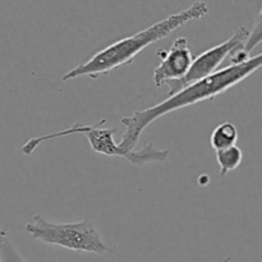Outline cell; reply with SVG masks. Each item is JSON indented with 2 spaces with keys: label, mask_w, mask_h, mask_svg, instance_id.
<instances>
[{
  "label": "cell",
  "mask_w": 262,
  "mask_h": 262,
  "mask_svg": "<svg viewBox=\"0 0 262 262\" xmlns=\"http://www.w3.org/2000/svg\"><path fill=\"white\" fill-rule=\"evenodd\" d=\"M261 68L262 53L251 56L242 63L229 64L225 68L217 69L215 73L182 87L181 90L169 95L165 100L159 104L146 107L143 110H138L128 117H123L120 123L124 125V133H123L119 146L124 151L129 152L138 143L143 130L159 118L183 109L189 105L215 99L247 79Z\"/></svg>",
  "instance_id": "6da1fadb"
},
{
  "label": "cell",
  "mask_w": 262,
  "mask_h": 262,
  "mask_svg": "<svg viewBox=\"0 0 262 262\" xmlns=\"http://www.w3.org/2000/svg\"><path fill=\"white\" fill-rule=\"evenodd\" d=\"M25 230L33 238L43 243L59 246L66 250L87 253H109L110 248L101 234L89 220L77 223H53L41 215H33Z\"/></svg>",
  "instance_id": "277c9868"
},
{
  "label": "cell",
  "mask_w": 262,
  "mask_h": 262,
  "mask_svg": "<svg viewBox=\"0 0 262 262\" xmlns=\"http://www.w3.org/2000/svg\"><path fill=\"white\" fill-rule=\"evenodd\" d=\"M248 33H250V31L247 28L239 27L227 41L216 46H212V48L207 49L206 51L200 54L197 58L193 59V63H192L191 69L187 73V76L182 81L176 82L174 86L170 87V91H169L168 95L174 94L178 90H181L182 87L193 83V82L199 81V79H202L205 77L210 76V74L215 73L225 59L233 55L235 51L245 49L246 41L248 38Z\"/></svg>",
  "instance_id": "5b68a950"
},
{
  "label": "cell",
  "mask_w": 262,
  "mask_h": 262,
  "mask_svg": "<svg viewBox=\"0 0 262 262\" xmlns=\"http://www.w3.org/2000/svg\"><path fill=\"white\" fill-rule=\"evenodd\" d=\"M261 42H262V7H261L260 13H258L257 17H256V20L255 23H253L252 30H251L250 33H248V38L247 41H246V45H245V49H243V51L250 55V54L252 53V51L255 50Z\"/></svg>",
  "instance_id": "30bf717a"
},
{
  "label": "cell",
  "mask_w": 262,
  "mask_h": 262,
  "mask_svg": "<svg viewBox=\"0 0 262 262\" xmlns=\"http://www.w3.org/2000/svg\"><path fill=\"white\" fill-rule=\"evenodd\" d=\"M0 262H2V260H0Z\"/></svg>",
  "instance_id": "8fae6325"
},
{
  "label": "cell",
  "mask_w": 262,
  "mask_h": 262,
  "mask_svg": "<svg viewBox=\"0 0 262 262\" xmlns=\"http://www.w3.org/2000/svg\"><path fill=\"white\" fill-rule=\"evenodd\" d=\"M242 160L243 152L237 145L216 151V163L220 168V177H225L228 173L239 168Z\"/></svg>",
  "instance_id": "ba28073f"
},
{
  "label": "cell",
  "mask_w": 262,
  "mask_h": 262,
  "mask_svg": "<svg viewBox=\"0 0 262 262\" xmlns=\"http://www.w3.org/2000/svg\"><path fill=\"white\" fill-rule=\"evenodd\" d=\"M105 122H106V119H102L101 122L94 125L76 123V124L71 125V127L66 128V129L59 130V132L33 137L22 146L20 151H22L23 155L30 156L35 152V150L38 146L48 142V141H53L59 137H67V136L83 135L89 140L90 146H91V148L95 152L102 154V155L106 156L123 158L129 161V163L135 164V165L141 166L148 163H164L169 158L170 151L158 148L154 143H147L143 147L133 148L132 151L127 152V151H124L120 147L119 143L115 142L114 128L101 127L102 124H105Z\"/></svg>",
  "instance_id": "3957f363"
},
{
  "label": "cell",
  "mask_w": 262,
  "mask_h": 262,
  "mask_svg": "<svg viewBox=\"0 0 262 262\" xmlns=\"http://www.w3.org/2000/svg\"><path fill=\"white\" fill-rule=\"evenodd\" d=\"M161 61L154 69V83L156 87L166 82H179L187 76L193 63V55L188 46V40L183 36L176 38L168 50H158Z\"/></svg>",
  "instance_id": "8992f818"
},
{
  "label": "cell",
  "mask_w": 262,
  "mask_h": 262,
  "mask_svg": "<svg viewBox=\"0 0 262 262\" xmlns=\"http://www.w3.org/2000/svg\"><path fill=\"white\" fill-rule=\"evenodd\" d=\"M238 129L232 122H224L217 125L211 133L210 145L214 148L215 152L224 148H229L237 145Z\"/></svg>",
  "instance_id": "52a82bcc"
},
{
  "label": "cell",
  "mask_w": 262,
  "mask_h": 262,
  "mask_svg": "<svg viewBox=\"0 0 262 262\" xmlns=\"http://www.w3.org/2000/svg\"><path fill=\"white\" fill-rule=\"evenodd\" d=\"M0 260L2 262H26L2 227H0Z\"/></svg>",
  "instance_id": "9c48e42d"
},
{
  "label": "cell",
  "mask_w": 262,
  "mask_h": 262,
  "mask_svg": "<svg viewBox=\"0 0 262 262\" xmlns=\"http://www.w3.org/2000/svg\"><path fill=\"white\" fill-rule=\"evenodd\" d=\"M209 5L204 2H194L184 10L170 14L169 17L154 23L150 27L136 32L135 35L110 43L102 50L97 51L94 56L84 63L69 69L63 74V81H71L78 77H90L92 79L105 76L119 67L129 64L138 54L142 53L147 46L168 37L171 32L182 26L206 17Z\"/></svg>",
  "instance_id": "7a4b0ae2"
}]
</instances>
